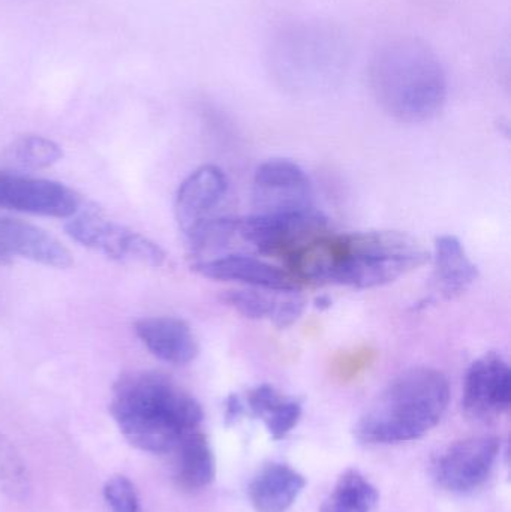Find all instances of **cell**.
<instances>
[{
  "label": "cell",
  "mask_w": 511,
  "mask_h": 512,
  "mask_svg": "<svg viewBox=\"0 0 511 512\" xmlns=\"http://www.w3.org/2000/svg\"><path fill=\"white\" fill-rule=\"evenodd\" d=\"M297 280L368 289L395 282L422 267L429 252L408 234L395 231L323 236L287 258Z\"/></svg>",
  "instance_id": "cell-1"
},
{
  "label": "cell",
  "mask_w": 511,
  "mask_h": 512,
  "mask_svg": "<svg viewBox=\"0 0 511 512\" xmlns=\"http://www.w3.org/2000/svg\"><path fill=\"white\" fill-rule=\"evenodd\" d=\"M110 412L126 441L138 450L170 454L201 430L200 403L159 372H129L114 384Z\"/></svg>",
  "instance_id": "cell-2"
},
{
  "label": "cell",
  "mask_w": 511,
  "mask_h": 512,
  "mask_svg": "<svg viewBox=\"0 0 511 512\" xmlns=\"http://www.w3.org/2000/svg\"><path fill=\"white\" fill-rule=\"evenodd\" d=\"M375 101L384 113L404 123L431 120L446 104V69L429 45L395 38L377 48L368 68Z\"/></svg>",
  "instance_id": "cell-3"
},
{
  "label": "cell",
  "mask_w": 511,
  "mask_h": 512,
  "mask_svg": "<svg viewBox=\"0 0 511 512\" xmlns=\"http://www.w3.org/2000/svg\"><path fill=\"white\" fill-rule=\"evenodd\" d=\"M450 402L446 375L431 367H414L396 376L366 409L356 426L365 444L416 441L431 432Z\"/></svg>",
  "instance_id": "cell-4"
},
{
  "label": "cell",
  "mask_w": 511,
  "mask_h": 512,
  "mask_svg": "<svg viewBox=\"0 0 511 512\" xmlns=\"http://www.w3.org/2000/svg\"><path fill=\"white\" fill-rule=\"evenodd\" d=\"M267 62L282 86L314 92L339 81L350 62V45L344 33L327 21H293L272 36Z\"/></svg>",
  "instance_id": "cell-5"
},
{
  "label": "cell",
  "mask_w": 511,
  "mask_h": 512,
  "mask_svg": "<svg viewBox=\"0 0 511 512\" xmlns=\"http://www.w3.org/2000/svg\"><path fill=\"white\" fill-rule=\"evenodd\" d=\"M66 234L75 242L107 258L123 264H140L146 267H161L165 252L161 246L135 233L117 222L110 221L96 209L75 213L65 225Z\"/></svg>",
  "instance_id": "cell-6"
},
{
  "label": "cell",
  "mask_w": 511,
  "mask_h": 512,
  "mask_svg": "<svg viewBox=\"0 0 511 512\" xmlns=\"http://www.w3.org/2000/svg\"><path fill=\"white\" fill-rule=\"evenodd\" d=\"M327 219L318 209L296 215H254L237 219V236L260 254L285 256L326 234Z\"/></svg>",
  "instance_id": "cell-7"
},
{
  "label": "cell",
  "mask_w": 511,
  "mask_h": 512,
  "mask_svg": "<svg viewBox=\"0 0 511 512\" xmlns=\"http://www.w3.org/2000/svg\"><path fill=\"white\" fill-rule=\"evenodd\" d=\"M252 197L257 215H296L317 209L308 176L287 159H270L257 168Z\"/></svg>",
  "instance_id": "cell-8"
},
{
  "label": "cell",
  "mask_w": 511,
  "mask_h": 512,
  "mask_svg": "<svg viewBox=\"0 0 511 512\" xmlns=\"http://www.w3.org/2000/svg\"><path fill=\"white\" fill-rule=\"evenodd\" d=\"M81 203L80 195L63 183L0 170V209L69 219L80 212Z\"/></svg>",
  "instance_id": "cell-9"
},
{
  "label": "cell",
  "mask_w": 511,
  "mask_h": 512,
  "mask_svg": "<svg viewBox=\"0 0 511 512\" xmlns=\"http://www.w3.org/2000/svg\"><path fill=\"white\" fill-rule=\"evenodd\" d=\"M500 453L501 441L494 436L456 442L435 463V480L449 492H474L491 477Z\"/></svg>",
  "instance_id": "cell-10"
},
{
  "label": "cell",
  "mask_w": 511,
  "mask_h": 512,
  "mask_svg": "<svg viewBox=\"0 0 511 512\" xmlns=\"http://www.w3.org/2000/svg\"><path fill=\"white\" fill-rule=\"evenodd\" d=\"M511 372L509 364L495 352L483 355L468 369L462 406L476 420H491L509 411Z\"/></svg>",
  "instance_id": "cell-11"
},
{
  "label": "cell",
  "mask_w": 511,
  "mask_h": 512,
  "mask_svg": "<svg viewBox=\"0 0 511 512\" xmlns=\"http://www.w3.org/2000/svg\"><path fill=\"white\" fill-rule=\"evenodd\" d=\"M228 191L224 171L216 165H203L186 177L176 195V219L185 236L215 218Z\"/></svg>",
  "instance_id": "cell-12"
},
{
  "label": "cell",
  "mask_w": 511,
  "mask_h": 512,
  "mask_svg": "<svg viewBox=\"0 0 511 512\" xmlns=\"http://www.w3.org/2000/svg\"><path fill=\"white\" fill-rule=\"evenodd\" d=\"M201 276L225 282H239L267 291H299V280L290 273L254 256H213L192 264Z\"/></svg>",
  "instance_id": "cell-13"
},
{
  "label": "cell",
  "mask_w": 511,
  "mask_h": 512,
  "mask_svg": "<svg viewBox=\"0 0 511 512\" xmlns=\"http://www.w3.org/2000/svg\"><path fill=\"white\" fill-rule=\"evenodd\" d=\"M14 256L45 267L72 265L71 252L56 237L27 222L0 218V265L9 264Z\"/></svg>",
  "instance_id": "cell-14"
},
{
  "label": "cell",
  "mask_w": 511,
  "mask_h": 512,
  "mask_svg": "<svg viewBox=\"0 0 511 512\" xmlns=\"http://www.w3.org/2000/svg\"><path fill=\"white\" fill-rule=\"evenodd\" d=\"M135 333L150 354L174 366H185L197 358V337L183 319L152 316L135 322Z\"/></svg>",
  "instance_id": "cell-15"
},
{
  "label": "cell",
  "mask_w": 511,
  "mask_h": 512,
  "mask_svg": "<svg viewBox=\"0 0 511 512\" xmlns=\"http://www.w3.org/2000/svg\"><path fill=\"white\" fill-rule=\"evenodd\" d=\"M305 486V477L296 469L282 463H270L252 480L249 499L255 512H287Z\"/></svg>",
  "instance_id": "cell-16"
},
{
  "label": "cell",
  "mask_w": 511,
  "mask_h": 512,
  "mask_svg": "<svg viewBox=\"0 0 511 512\" xmlns=\"http://www.w3.org/2000/svg\"><path fill=\"white\" fill-rule=\"evenodd\" d=\"M434 262V285L444 298L458 297L479 277L477 265L456 236L435 239Z\"/></svg>",
  "instance_id": "cell-17"
},
{
  "label": "cell",
  "mask_w": 511,
  "mask_h": 512,
  "mask_svg": "<svg viewBox=\"0 0 511 512\" xmlns=\"http://www.w3.org/2000/svg\"><path fill=\"white\" fill-rule=\"evenodd\" d=\"M174 478L183 490L206 489L216 474L215 456L209 439L201 430L186 436L173 451Z\"/></svg>",
  "instance_id": "cell-18"
},
{
  "label": "cell",
  "mask_w": 511,
  "mask_h": 512,
  "mask_svg": "<svg viewBox=\"0 0 511 512\" xmlns=\"http://www.w3.org/2000/svg\"><path fill=\"white\" fill-rule=\"evenodd\" d=\"M248 406L260 418L275 441L284 439L302 417V403L282 396L272 385H260L249 391Z\"/></svg>",
  "instance_id": "cell-19"
},
{
  "label": "cell",
  "mask_w": 511,
  "mask_h": 512,
  "mask_svg": "<svg viewBox=\"0 0 511 512\" xmlns=\"http://www.w3.org/2000/svg\"><path fill=\"white\" fill-rule=\"evenodd\" d=\"M378 504V490L359 471L345 472L324 501L320 512H372Z\"/></svg>",
  "instance_id": "cell-20"
},
{
  "label": "cell",
  "mask_w": 511,
  "mask_h": 512,
  "mask_svg": "<svg viewBox=\"0 0 511 512\" xmlns=\"http://www.w3.org/2000/svg\"><path fill=\"white\" fill-rule=\"evenodd\" d=\"M62 158L59 144L38 135L17 138L2 152L3 164L20 171L42 170L57 164Z\"/></svg>",
  "instance_id": "cell-21"
},
{
  "label": "cell",
  "mask_w": 511,
  "mask_h": 512,
  "mask_svg": "<svg viewBox=\"0 0 511 512\" xmlns=\"http://www.w3.org/2000/svg\"><path fill=\"white\" fill-rule=\"evenodd\" d=\"M290 291H267V289H236L224 294L225 303L242 313L246 318L275 321L282 297Z\"/></svg>",
  "instance_id": "cell-22"
},
{
  "label": "cell",
  "mask_w": 511,
  "mask_h": 512,
  "mask_svg": "<svg viewBox=\"0 0 511 512\" xmlns=\"http://www.w3.org/2000/svg\"><path fill=\"white\" fill-rule=\"evenodd\" d=\"M0 489L12 499H24L29 493V475L20 454L0 438Z\"/></svg>",
  "instance_id": "cell-23"
},
{
  "label": "cell",
  "mask_w": 511,
  "mask_h": 512,
  "mask_svg": "<svg viewBox=\"0 0 511 512\" xmlns=\"http://www.w3.org/2000/svg\"><path fill=\"white\" fill-rule=\"evenodd\" d=\"M104 498L111 512H141L140 499L134 484L122 475L107 481Z\"/></svg>",
  "instance_id": "cell-24"
},
{
  "label": "cell",
  "mask_w": 511,
  "mask_h": 512,
  "mask_svg": "<svg viewBox=\"0 0 511 512\" xmlns=\"http://www.w3.org/2000/svg\"><path fill=\"white\" fill-rule=\"evenodd\" d=\"M243 414V403L242 400L239 399V396L228 397L227 402V421L230 423V421H236L237 418L240 417V415Z\"/></svg>",
  "instance_id": "cell-25"
},
{
  "label": "cell",
  "mask_w": 511,
  "mask_h": 512,
  "mask_svg": "<svg viewBox=\"0 0 511 512\" xmlns=\"http://www.w3.org/2000/svg\"><path fill=\"white\" fill-rule=\"evenodd\" d=\"M330 304H332V301H330L329 298L320 297L317 298V304H315V306H317L318 309H327V307H330Z\"/></svg>",
  "instance_id": "cell-26"
}]
</instances>
